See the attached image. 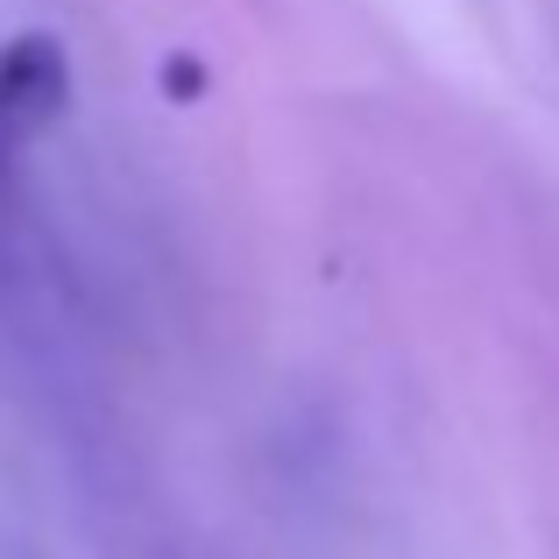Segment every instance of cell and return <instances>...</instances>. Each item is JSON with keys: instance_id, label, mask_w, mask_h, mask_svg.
Returning a JSON list of instances; mask_svg holds the SVG:
<instances>
[{"instance_id": "7a4b0ae2", "label": "cell", "mask_w": 559, "mask_h": 559, "mask_svg": "<svg viewBox=\"0 0 559 559\" xmlns=\"http://www.w3.org/2000/svg\"><path fill=\"white\" fill-rule=\"evenodd\" d=\"M199 85H205L199 57H164V93L170 99H199Z\"/></svg>"}, {"instance_id": "6da1fadb", "label": "cell", "mask_w": 559, "mask_h": 559, "mask_svg": "<svg viewBox=\"0 0 559 559\" xmlns=\"http://www.w3.org/2000/svg\"><path fill=\"white\" fill-rule=\"evenodd\" d=\"M64 99H71V57H64V43L43 36V28L0 43V135H8V142L43 135V128L64 114Z\"/></svg>"}, {"instance_id": "3957f363", "label": "cell", "mask_w": 559, "mask_h": 559, "mask_svg": "<svg viewBox=\"0 0 559 559\" xmlns=\"http://www.w3.org/2000/svg\"><path fill=\"white\" fill-rule=\"evenodd\" d=\"M8 150H14V142H8V135H0V156H8Z\"/></svg>"}]
</instances>
